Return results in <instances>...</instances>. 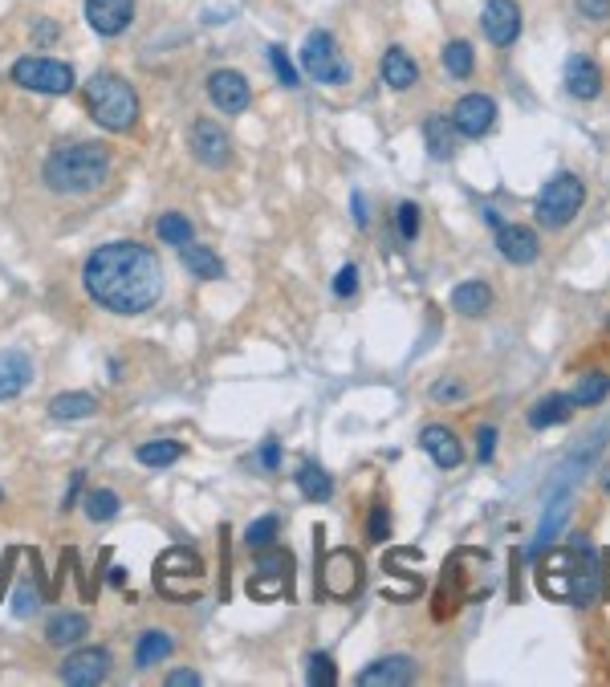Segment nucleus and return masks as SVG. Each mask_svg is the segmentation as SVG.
Masks as SVG:
<instances>
[{
  "label": "nucleus",
  "mask_w": 610,
  "mask_h": 687,
  "mask_svg": "<svg viewBox=\"0 0 610 687\" xmlns=\"http://www.w3.org/2000/svg\"><path fill=\"white\" fill-rule=\"evenodd\" d=\"M33 383V358L25 350H5L0 354V403L17 399Z\"/></svg>",
  "instance_id": "19"
},
{
  "label": "nucleus",
  "mask_w": 610,
  "mask_h": 687,
  "mask_svg": "<svg viewBox=\"0 0 610 687\" xmlns=\"http://www.w3.org/2000/svg\"><path fill=\"white\" fill-rule=\"evenodd\" d=\"M387 537H391V517H387L383 505H375V513H371V541H387Z\"/></svg>",
  "instance_id": "42"
},
{
  "label": "nucleus",
  "mask_w": 610,
  "mask_h": 687,
  "mask_svg": "<svg viewBox=\"0 0 610 687\" xmlns=\"http://www.w3.org/2000/svg\"><path fill=\"white\" fill-rule=\"evenodd\" d=\"M86 110L102 131H131L139 122V94L122 82L118 74H94L86 82Z\"/></svg>",
  "instance_id": "4"
},
{
  "label": "nucleus",
  "mask_w": 610,
  "mask_h": 687,
  "mask_svg": "<svg viewBox=\"0 0 610 687\" xmlns=\"http://www.w3.org/2000/svg\"><path fill=\"white\" fill-rule=\"evenodd\" d=\"M399 236L415 240L419 236V208L415 204H399Z\"/></svg>",
  "instance_id": "40"
},
{
  "label": "nucleus",
  "mask_w": 610,
  "mask_h": 687,
  "mask_svg": "<svg viewBox=\"0 0 610 687\" xmlns=\"http://www.w3.org/2000/svg\"><path fill=\"white\" fill-rule=\"evenodd\" d=\"M305 679H310V687H334L338 683V667L326 651L310 655V667H305Z\"/></svg>",
  "instance_id": "35"
},
{
  "label": "nucleus",
  "mask_w": 610,
  "mask_h": 687,
  "mask_svg": "<svg viewBox=\"0 0 610 687\" xmlns=\"http://www.w3.org/2000/svg\"><path fill=\"white\" fill-rule=\"evenodd\" d=\"M334 293H338V297H354V293H358V269H354V265H342V269H338Z\"/></svg>",
  "instance_id": "41"
},
{
  "label": "nucleus",
  "mask_w": 610,
  "mask_h": 687,
  "mask_svg": "<svg viewBox=\"0 0 610 687\" xmlns=\"http://www.w3.org/2000/svg\"><path fill=\"white\" fill-rule=\"evenodd\" d=\"M419 448L432 456L436 468H444V472H456V468L464 464V444H460V435H456L452 427H444V423H427V427L419 431Z\"/></svg>",
  "instance_id": "12"
},
{
  "label": "nucleus",
  "mask_w": 610,
  "mask_h": 687,
  "mask_svg": "<svg viewBox=\"0 0 610 687\" xmlns=\"http://www.w3.org/2000/svg\"><path fill=\"white\" fill-rule=\"evenodd\" d=\"M33 37H37V41H45V45H49V41H53V37H57V25H53V21H41V25H37V29H33Z\"/></svg>",
  "instance_id": "47"
},
{
  "label": "nucleus",
  "mask_w": 610,
  "mask_h": 687,
  "mask_svg": "<svg viewBox=\"0 0 610 687\" xmlns=\"http://www.w3.org/2000/svg\"><path fill=\"white\" fill-rule=\"evenodd\" d=\"M570 415H574V399L562 395V391H554V395H545V399H537V403L529 407V427H533V431H545V427L566 423Z\"/></svg>",
  "instance_id": "24"
},
{
  "label": "nucleus",
  "mask_w": 610,
  "mask_h": 687,
  "mask_svg": "<svg viewBox=\"0 0 610 687\" xmlns=\"http://www.w3.org/2000/svg\"><path fill=\"white\" fill-rule=\"evenodd\" d=\"M118 509H122V501H118V492H110V488H94L90 496H86V517L90 521H114L118 517Z\"/></svg>",
  "instance_id": "34"
},
{
  "label": "nucleus",
  "mask_w": 610,
  "mask_h": 687,
  "mask_svg": "<svg viewBox=\"0 0 610 687\" xmlns=\"http://www.w3.org/2000/svg\"><path fill=\"white\" fill-rule=\"evenodd\" d=\"M423 143H427V155H432L436 163H448L456 155V127H452V118L444 114H432L423 122Z\"/></svg>",
  "instance_id": "22"
},
{
  "label": "nucleus",
  "mask_w": 610,
  "mask_h": 687,
  "mask_svg": "<svg viewBox=\"0 0 610 687\" xmlns=\"http://www.w3.org/2000/svg\"><path fill=\"white\" fill-rule=\"evenodd\" d=\"M582 204H586V183L578 175L562 171V175H554L541 187V196H537L533 208H537V220L545 228H566L582 212Z\"/></svg>",
  "instance_id": "5"
},
{
  "label": "nucleus",
  "mask_w": 610,
  "mask_h": 687,
  "mask_svg": "<svg viewBox=\"0 0 610 687\" xmlns=\"http://www.w3.org/2000/svg\"><path fill=\"white\" fill-rule=\"evenodd\" d=\"M13 610H17V618H29V614L37 610V594H33L29 586H21V590H17V602H13Z\"/></svg>",
  "instance_id": "44"
},
{
  "label": "nucleus",
  "mask_w": 610,
  "mask_h": 687,
  "mask_svg": "<svg viewBox=\"0 0 610 687\" xmlns=\"http://www.w3.org/2000/svg\"><path fill=\"white\" fill-rule=\"evenodd\" d=\"M45 187L57 196H90L110 175V155L98 143H66L45 159Z\"/></svg>",
  "instance_id": "3"
},
{
  "label": "nucleus",
  "mask_w": 610,
  "mask_h": 687,
  "mask_svg": "<svg viewBox=\"0 0 610 687\" xmlns=\"http://www.w3.org/2000/svg\"><path fill=\"white\" fill-rule=\"evenodd\" d=\"M155 232H159V240L163 244H171V248H183V244H192V220L188 216H179V212H167V216H159V224H155Z\"/></svg>",
  "instance_id": "33"
},
{
  "label": "nucleus",
  "mask_w": 610,
  "mask_h": 687,
  "mask_svg": "<svg viewBox=\"0 0 610 687\" xmlns=\"http://www.w3.org/2000/svg\"><path fill=\"white\" fill-rule=\"evenodd\" d=\"M444 70H448L456 82L472 78V70H476V53H472V45H468L464 37H456V41L444 45Z\"/></svg>",
  "instance_id": "31"
},
{
  "label": "nucleus",
  "mask_w": 610,
  "mask_h": 687,
  "mask_svg": "<svg viewBox=\"0 0 610 687\" xmlns=\"http://www.w3.org/2000/svg\"><path fill=\"white\" fill-rule=\"evenodd\" d=\"M277 529H281L277 517H261V521L249 525V533H244V545H249V549H269L277 541Z\"/></svg>",
  "instance_id": "36"
},
{
  "label": "nucleus",
  "mask_w": 610,
  "mask_h": 687,
  "mask_svg": "<svg viewBox=\"0 0 610 687\" xmlns=\"http://www.w3.org/2000/svg\"><path fill=\"white\" fill-rule=\"evenodd\" d=\"M167 687H200V675L196 671H171L167 675Z\"/></svg>",
  "instance_id": "46"
},
{
  "label": "nucleus",
  "mask_w": 610,
  "mask_h": 687,
  "mask_svg": "<svg viewBox=\"0 0 610 687\" xmlns=\"http://www.w3.org/2000/svg\"><path fill=\"white\" fill-rule=\"evenodd\" d=\"M606 578H610V557H606Z\"/></svg>",
  "instance_id": "50"
},
{
  "label": "nucleus",
  "mask_w": 610,
  "mask_h": 687,
  "mask_svg": "<svg viewBox=\"0 0 610 687\" xmlns=\"http://www.w3.org/2000/svg\"><path fill=\"white\" fill-rule=\"evenodd\" d=\"M602 488H606V492H610V464H606V468H602Z\"/></svg>",
  "instance_id": "49"
},
{
  "label": "nucleus",
  "mask_w": 610,
  "mask_h": 687,
  "mask_svg": "<svg viewBox=\"0 0 610 687\" xmlns=\"http://www.w3.org/2000/svg\"><path fill=\"white\" fill-rule=\"evenodd\" d=\"M208 98H212L216 110L240 114V110H249L253 90H249V82H244L240 70H212V78H208Z\"/></svg>",
  "instance_id": "13"
},
{
  "label": "nucleus",
  "mask_w": 610,
  "mask_h": 687,
  "mask_svg": "<svg viewBox=\"0 0 610 687\" xmlns=\"http://www.w3.org/2000/svg\"><path fill=\"white\" fill-rule=\"evenodd\" d=\"M135 456H139L143 468H171V464L183 456V444H175V440H151V444H143Z\"/></svg>",
  "instance_id": "32"
},
{
  "label": "nucleus",
  "mask_w": 610,
  "mask_h": 687,
  "mask_svg": "<svg viewBox=\"0 0 610 687\" xmlns=\"http://www.w3.org/2000/svg\"><path fill=\"white\" fill-rule=\"evenodd\" d=\"M497 253L509 261V265H533L541 244H537V232L525 228V224H501L497 228Z\"/></svg>",
  "instance_id": "17"
},
{
  "label": "nucleus",
  "mask_w": 610,
  "mask_h": 687,
  "mask_svg": "<svg viewBox=\"0 0 610 687\" xmlns=\"http://www.w3.org/2000/svg\"><path fill=\"white\" fill-rule=\"evenodd\" d=\"M537 590L549 602H570V606H586L598 598L602 590V566L594 557V545H566L554 549L549 557L537 561Z\"/></svg>",
  "instance_id": "2"
},
{
  "label": "nucleus",
  "mask_w": 610,
  "mask_h": 687,
  "mask_svg": "<svg viewBox=\"0 0 610 687\" xmlns=\"http://www.w3.org/2000/svg\"><path fill=\"white\" fill-rule=\"evenodd\" d=\"M318 586L322 594L338 598V602H350L362 586V561L354 549H334L326 561H322V574H318Z\"/></svg>",
  "instance_id": "8"
},
{
  "label": "nucleus",
  "mask_w": 610,
  "mask_h": 687,
  "mask_svg": "<svg viewBox=\"0 0 610 687\" xmlns=\"http://www.w3.org/2000/svg\"><path fill=\"white\" fill-rule=\"evenodd\" d=\"M179 257H183V269L204 277V281H220L224 277V261L212 253V248H204V244H183Z\"/></svg>",
  "instance_id": "25"
},
{
  "label": "nucleus",
  "mask_w": 610,
  "mask_h": 687,
  "mask_svg": "<svg viewBox=\"0 0 610 687\" xmlns=\"http://www.w3.org/2000/svg\"><path fill=\"white\" fill-rule=\"evenodd\" d=\"M476 456H480V464H488L497 456V427H480L476 431Z\"/></svg>",
  "instance_id": "39"
},
{
  "label": "nucleus",
  "mask_w": 610,
  "mask_h": 687,
  "mask_svg": "<svg viewBox=\"0 0 610 687\" xmlns=\"http://www.w3.org/2000/svg\"><path fill=\"white\" fill-rule=\"evenodd\" d=\"M301 66L310 78H318L322 86H346L350 82V66L338 57V45L326 29H314L301 45Z\"/></svg>",
  "instance_id": "7"
},
{
  "label": "nucleus",
  "mask_w": 610,
  "mask_h": 687,
  "mask_svg": "<svg viewBox=\"0 0 610 687\" xmlns=\"http://www.w3.org/2000/svg\"><path fill=\"white\" fill-rule=\"evenodd\" d=\"M135 21V0H86V25L98 37H118Z\"/></svg>",
  "instance_id": "14"
},
{
  "label": "nucleus",
  "mask_w": 610,
  "mask_h": 687,
  "mask_svg": "<svg viewBox=\"0 0 610 687\" xmlns=\"http://www.w3.org/2000/svg\"><path fill=\"white\" fill-rule=\"evenodd\" d=\"M289 574H293V553H265V557H261V578L253 582V594H265L269 582H277L281 594H285Z\"/></svg>",
  "instance_id": "28"
},
{
  "label": "nucleus",
  "mask_w": 610,
  "mask_h": 687,
  "mask_svg": "<svg viewBox=\"0 0 610 687\" xmlns=\"http://www.w3.org/2000/svg\"><path fill=\"white\" fill-rule=\"evenodd\" d=\"M379 74H383V82H387L391 90H411V86L419 82V66H415V57H411L407 49H399V45H391V49L383 53Z\"/></svg>",
  "instance_id": "20"
},
{
  "label": "nucleus",
  "mask_w": 610,
  "mask_h": 687,
  "mask_svg": "<svg viewBox=\"0 0 610 687\" xmlns=\"http://www.w3.org/2000/svg\"><path fill=\"white\" fill-rule=\"evenodd\" d=\"M57 675H61V683H70V687H98L110 675V651L106 647L74 651L66 663L57 667Z\"/></svg>",
  "instance_id": "11"
},
{
  "label": "nucleus",
  "mask_w": 610,
  "mask_h": 687,
  "mask_svg": "<svg viewBox=\"0 0 610 687\" xmlns=\"http://www.w3.org/2000/svg\"><path fill=\"white\" fill-rule=\"evenodd\" d=\"M452 309L464 318H484L488 309H493V289H488L484 281H460L452 289Z\"/></svg>",
  "instance_id": "23"
},
{
  "label": "nucleus",
  "mask_w": 610,
  "mask_h": 687,
  "mask_svg": "<svg viewBox=\"0 0 610 687\" xmlns=\"http://www.w3.org/2000/svg\"><path fill=\"white\" fill-rule=\"evenodd\" d=\"M297 488H301L305 501H314V505H322V501H330V496H334V480L318 464H301L297 468Z\"/></svg>",
  "instance_id": "27"
},
{
  "label": "nucleus",
  "mask_w": 610,
  "mask_h": 687,
  "mask_svg": "<svg viewBox=\"0 0 610 687\" xmlns=\"http://www.w3.org/2000/svg\"><path fill=\"white\" fill-rule=\"evenodd\" d=\"M192 155H196L204 167H228L232 143H228V135H224L220 122H212V118H200V122H196V127H192Z\"/></svg>",
  "instance_id": "15"
},
{
  "label": "nucleus",
  "mask_w": 610,
  "mask_h": 687,
  "mask_svg": "<svg viewBox=\"0 0 610 687\" xmlns=\"http://www.w3.org/2000/svg\"><path fill=\"white\" fill-rule=\"evenodd\" d=\"M13 82L21 90H33V94H70L74 90V70L66 61H53V57H21L13 61Z\"/></svg>",
  "instance_id": "6"
},
{
  "label": "nucleus",
  "mask_w": 610,
  "mask_h": 687,
  "mask_svg": "<svg viewBox=\"0 0 610 687\" xmlns=\"http://www.w3.org/2000/svg\"><path fill=\"white\" fill-rule=\"evenodd\" d=\"M452 127H456V135H464V139H480V135H488L497 127V102L488 98V94H464L456 106H452Z\"/></svg>",
  "instance_id": "9"
},
{
  "label": "nucleus",
  "mask_w": 610,
  "mask_h": 687,
  "mask_svg": "<svg viewBox=\"0 0 610 687\" xmlns=\"http://www.w3.org/2000/svg\"><path fill=\"white\" fill-rule=\"evenodd\" d=\"M432 399H436V403H444V399H464V383H456V379H444V383H436Z\"/></svg>",
  "instance_id": "43"
},
{
  "label": "nucleus",
  "mask_w": 610,
  "mask_h": 687,
  "mask_svg": "<svg viewBox=\"0 0 610 687\" xmlns=\"http://www.w3.org/2000/svg\"><path fill=\"white\" fill-rule=\"evenodd\" d=\"M82 285H86L90 301H98L110 314L135 318V314H147L163 297V265L147 244L114 240V244L94 248L86 257Z\"/></svg>",
  "instance_id": "1"
},
{
  "label": "nucleus",
  "mask_w": 610,
  "mask_h": 687,
  "mask_svg": "<svg viewBox=\"0 0 610 687\" xmlns=\"http://www.w3.org/2000/svg\"><path fill=\"white\" fill-rule=\"evenodd\" d=\"M86 635H90V618L86 614H74V610L53 614L49 627H45V643L49 647H78Z\"/></svg>",
  "instance_id": "21"
},
{
  "label": "nucleus",
  "mask_w": 610,
  "mask_h": 687,
  "mask_svg": "<svg viewBox=\"0 0 610 687\" xmlns=\"http://www.w3.org/2000/svg\"><path fill=\"white\" fill-rule=\"evenodd\" d=\"M566 90L578 98V102H594L602 94V70H598V61L586 57V53H574L566 61Z\"/></svg>",
  "instance_id": "18"
},
{
  "label": "nucleus",
  "mask_w": 610,
  "mask_h": 687,
  "mask_svg": "<svg viewBox=\"0 0 610 687\" xmlns=\"http://www.w3.org/2000/svg\"><path fill=\"white\" fill-rule=\"evenodd\" d=\"M171 651H175V639H171L167 631H143L139 643H135V667L147 671V667L163 663Z\"/></svg>",
  "instance_id": "26"
},
{
  "label": "nucleus",
  "mask_w": 610,
  "mask_h": 687,
  "mask_svg": "<svg viewBox=\"0 0 610 687\" xmlns=\"http://www.w3.org/2000/svg\"><path fill=\"white\" fill-rule=\"evenodd\" d=\"M574 9L582 21H610V0H574Z\"/></svg>",
  "instance_id": "38"
},
{
  "label": "nucleus",
  "mask_w": 610,
  "mask_h": 687,
  "mask_svg": "<svg viewBox=\"0 0 610 687\" xmlns=\"http://www.w3.org/2000/svg\"><path fill=\"white\" fill-rule=\"evenodd\" d=\"M350 212H354V220H358V224H366V204H362V196H354V200H350Z\"/></svg>",
  "instance_id": "48"
},
{
  "label": "nucleus",
  "mask_w": 610,
  "mask_h": 687,
  "mask_svg": "<svg viewBox=\"0 0 610 687\" xmlns=\"http://www.w3.org/2000/svg\"><path fill=\"white\" fill-rule=\"evenodd\" d=\"M98 411V399L94 395H86V391H66V395H57L53 403H49V415L53 419H90Z\"/></svg>",
  "instance_id": "29"
},
{
  "label": "nucleus",
  "mask_w": 610,
  "mask_h": 687,
  "mask_svg": "<svg viewBox=\"0 0 610 687\" xmlns=\"http://www.w3.org/2000/svg\"><path fill=\"white\" fill-rule=\"evenodd\" d=\"M480 29L497 49H509L521 37V5L517 0H488L480 13Z\"/></svg>",
  "instance_id": "10"
},
{
  "label": "nucleus",
  "mask_w": 610,
  "mask_h": 687,
  "mask_svg": "<svg viewBox=\"0 0 610 687\" xmlns=\"http://www.w3.org/2000/svg\"><path fill=\"white\" fill-rule=\"evenodd\" d=\"M415 679V659L411 655H383L358 671V687H407Z\"/></svg>",
  "instance_id": "16"
},
{
  "label": "nucleus",
  "mask_w": 610,
  "mask_h": 687,
  "mask_svg": "<svg viewBox=\"0 0 610 687\" xmlns=\"http://www.w3.org/2000/svg\"><path fill=\"white\" fill-rule=\"evenodd\" d=\"M0 501H5V492H0Z\"/></svg>",
  "instance_id": "51"
},
{
  "label": "nucleus",
  "mask_w": 610,
  "mask_h": 687,
  "mask_svg": "<svg viewBox=\"0 0 610 687\" xmlns=\"http://www.w3.org/2000/svg\"><path fill=\"white\" fill-rule=\"evenodd\" d=\"M261 464H265V472H277V468H281V448H277V440H269V444L261 448Z\"/></svg>",
  "instance_id": "45"
},
{
  "label": "nucleus",
  "mask_w": 610,
  "mask_h": 687,
  "mask_svg": "<svg viewBox=\"0 0 610 687\" xmlns=\"http://www.w3.org/2000/svg\"><path fill=\"white\" fill-rule=\"evenodd\" d=\"M269 61H273V70H277L281 86H297V82H301V78H297V70H293V61H289V53H285L281 45H273V49H269Z\"/></svg>",
  "instance_id": "37"
},
{
  "label": "nucleus",
  "mask_w": 610,
  "mask_h": 687,
  "mask_svg": "<svg viewBox=\"0 0 610 687\" xmlns=\"http://www.w3.org/2000/svg\"><path fill=\"white\" fill-rule=\"evenodd\" d=\"M610 395V374H602V370H586L582 379H578V387H574V407H598L602 399Z\"/></svg>",
  "instance_id": "30"
}]
</instances>
